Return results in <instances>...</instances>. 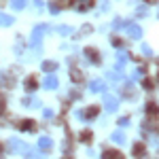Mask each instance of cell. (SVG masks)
<instances>
[{"label": "cell", "instance_id": "1f68e13d", "mask_svg": "<svg viewBox=\"0 0 159 159\" xmlns=\"http://www.w3.org/2000/svg\"><path fill=\"white\" fill-rule=\"evenodd\" d=\"M0 112H2V96H0Z\"/></svg>", "mask_w": 159, "mask_h": 159}, {"label": "cell", "instance_id": "ffe728a7", "mask_svg": "<svg viewBox=\"0 0 159 159\" xmlns=\"http://www.w3.org/2000/svg\"><path fill=\"white\" fill-rule=\"evenodd\" d=\"M83 112H85V117H96V115L100 112V108H98V106H91V108L83 110Z\"/></svg>", "mask_w": 159, "mask_h": 159}, {"label": "cell", "instance_id": "6da1fadb", "mask_svg": "<svg viewBox=\"0 0 159 159\" xmlns=\"http://www.w3.org/2000/svg\"><path fill=\"white\" fill-rule=\"evenodd\" d=\"M9 148H11L13 153H19V155H30V147L25 142H21V140H17V138L9 140Z\"/></svg>", "mask_w": 159, "mask_h": 159}, {"label": "cell", "instance_id": "9c48e42d", "mask_svg": "<svg viewBox=\"0 0 159 159\" xmlns=\"http://www.w3.org/2000/svg\"><path fill=\"white\" fill-rule=\"evenodd\" d=\"M144 155H147V147H144V144H140V142H136L134 144V157H144Z\"/></svg>", "mask_w": 159, "mask_h": 159}, {"label": "cell", "instance_id": "d4e9b609", "mask_svg": "<svg viewBox=\"0 0 159 159\" xmlns=\"http://www.w3.org/2000/svg\"><path fill=\"white\" fill-rule=\"evenodd\" d=\"M142 53H144V55H151L153 51H151V47H148V45H144V47H142Z\"/></svg>", "mask_w": 159, "mask_h": 159}, {"label": "cell", "instance_id": "4fadbf2b", "mask_svg": "<svg viewBox=\"0 0 159 159\" xmlns=\"http://www.w3.org/2000/svg\"><path fill=\"white\" fill-rule=\"evenodd\" d=\"M70 76H72V81H74V83H81V81H83V72H81V70H76V68H72Z\"/></svg>", "mask_w": 159, "mask_h": 159}, {"label": "cell", "instance_id": "d6986e66", "mask_svg": "<svg viewBox=\"0 0 159 159\" xmlns=\"http://www.w3.org/2000/svg\"><path fill=\"white\" fill-rule=\"evenodd\" d=\"M106 79H110V81H121V74H119V70H112V72H106Z\"/></svg>", "mask_w": 159, "mask_h": 159}, {"label": "cell", "instance_id": "f546056e", "mask_svg": "<svg viewBox=\"0 0 159 159\" xmlns=\"http://www.w3.org/2000/svg\"><path fill=\"white\" fill-rule=\"evenodd\" d=\"M45 117H47V119H51V117H53V110L47 108V110H45Z\"/></svg>", "mask_w": 159, "mask_h": 159}, {"label": "cell", "instance_id": "277c9868", "mask_svg": "<svg viewBox=\"0 0 159 159\" xmlns=\"http://www.w3.org/2000/svg\"><path fill=\"white\" fill-rule=\"evenodd\" d=\"M127 60H129L127 51H119V53H117V66H115V68H117V70L121 72V70H123V66H125V61H127Z\"/></svg>", "mask_w": 159, "mask_h": 159}, {"label": "cell", "instance_id": "83f0119b", "mask_svg": "<svg viewBox=\"0 0 159 159\" xmlns=\"http://www.w3.org/2000/svg\"><path fill=\"white\" fill-rule=\"evenodd\" d=\"M119 125H121V127H125V125H129V121H127V119H119Z\"/></svg>", "mask_w": 159, "mask_h": 159}, {"label": "cell", "instance_id": "ac0fdd59", "mask_svg": "<svg viewBox=\"0 0 159 159\" xmlns=\"http://www.w3.org/2000/svg\"><path fill=\"white\" fill-rule=\"evenodd\" d=\"M24 104H25V106H30V108H36V106H40V102H38V100H34V98H25Z\"/></svg>", "mask_w": 159, "mask_h": 159}, {"label": "cell", "instance_id": "4316f807", "mask_svg": "<svg viewBox=\"0 0 159 159\" xmlns=\"http://www.w3.org/2000/svg\"><path fill=\"white\" fill-rule=\"evenodd\" d=\"M144 87H147V89H153V81L147 79V81H144Z\"/></svg>", "mask_w": 159, "mask_h": 159}, {"label": "cell", "instance_id": "44dd1931", "mask_svg": "<svg viewBox=\"0 0 159 159\" xmlns=\"http://www.w3.org/2000/svg\"><path fill=\"white\" fill-rule=\"evenodd\" d=\"M147 112H148V115H151V117H153V115H157V112H159V108H157V106H155V104H153V102H151V104H148V106H147Z\"/></svg>", "mask_w": 159, "mask_h": 159}, {"label": "cell", "instance_id": "f1b7e54d", "mask_svg": "<svg viewBox=\"0 0 159 159\" xmlns=\"http://www.w3.org/2000/svg\"><path fill=\"white\" fill-rule=\"evenodd\" d=\"M138 15H147V7H140L138 9Z\"/></svg>", "mask_w": 159, "mask_h": 159}, {"label": "cell", "instance_id": "484cf974", "mask_svg": "<svg viewBox=\"0 0 159 159\" xmlns=\"http://www.w3.org/2000/svg\"><path fill=\"white\" fill-rule=\"evenodd\" d=\"M76 117H79L81 121H85V112H83V110H76Z\"/></svg>", "mask_w": 159, "mask_h": 159}, {"label": "cell", "instance_id": "7a4b0ae2", "mask_svg": "<svg viewBox=\"0 0 159 159\" xmlns=\"http://www.w3.org/2000/svg\"><path fill=\"white\" fill-rule=\"evenodd\" d=\"M43 32H47V25H38L36 30H34V34H32V38H30V47H38V45H40Z\"/></svg>", "mask_w": 159, "mask_h": 159}, {"label": "cell", "instance_id": "e0dca14e", "mask_svg": "<svg viewBox=\"0 0 159 159\" xmlns=\"http://www.w3.org/2000/svg\"><path fill=\"white\" fill-rule=\"evenodd\" d=\"M11 24H13V17L4 15V13H0V25H11Z\"/></svg>", "mask_w": 159, "mask_h": 159}, {"label": "cell", "instance_id": "cb8c5ba5", "mask_svg": "<svg viewBox=\"0 0 159 159\" xmlns=\"http://www.w3.org/2000/svg\"><path fill=\"white\" fill-rule=\"evenodd\" d=\"M49 9H51L53 13H57V11H60V4H55V2H51V4H49Z\"/></svg>", "mask_w": 159, "mask_h": 159}, {"label": "cell", "instance_id": "5b68a950", "mask_svg": "<svg viewBox=\"0 0 159 159\" xmlns=\"http://www.w3.org/2000/svg\"><path fill=\"white\" fill-rule=\"evenodd\" d=\"M127 36H129V38H140V36H142V30H140V25L129 24V25H127Z\"/></svg>", "mask_w": 159, "mask_h": 159}, {"label": "cell", "instance_id": "5bb4252c", "mask_svg": "<svg viewBox=\"0 0 159 159\" xmlns=\"http://www.w3.org/2000/svg\"><path fill=\"white\" fill-rule=\"evenodd\" d=\"M85 55H87V60H91V61H98L100 60V55L96 53V49H85Z\"/></svg>", "mask_w": 159, "mask_h": 159}, {"label": "cell", "instance_id": "8fae6325", "mask_svg": "<svg viewBox=\"0 0 159 159\" xmlns=\"http://www.w3.org/2000/svg\"><path fill=\"white\" fill-rule=\"evenodd\" d=\"M110 140H112V142H117V144H123V142H125V134H123V132H112Z\"/></svg>", "mask_w": 159, "mask_h": 159}, {"label": "cell", "instance_id": "2e32d148", "mask_svg": "<svg viewBox=\"0 0 159 159\" xmlns=\"http://www.w3.org/2000/svg\"><path fill=\"white\" fill-rule=\"evenodd\" d=\"M57 68V64L55 61H43V70H47V72H53Z\"/></svg>", "mask_w": 159, "mask_h": 159}, {"label": "cell", "instance_id": "7402d4cb", "mask_svg": "<svg viewBox=\"0 0 159 159\" xmlns=\"http://www.w3.org/2000/svg\"><path fill=\"white\" fill-rule=\"evenodd\" d=\"M57 32H60V34H70V32H72V28H68V25H60V28H57Z\"/></svg>", "mask_w": 159, "mask_h": 159}, {"label": "cell", "instance_id": "ba28073f", "mask_svg": "<svg viewBox=\"0 0 159 159\" xmlns=\"http://www.w3.org/2000/svg\"><path fill=\"white\" fill-rule=\"evenodd\" d=\"M43 85L47 87V89H57V85H60V83H57V79H55L53 74H49V76L43 81Z\"/></svg>", "mask_w": 159, "mask_h": 159}, {"label": "cell", "instance_id": "3957f363", "mask_svg": "<svg viewBox=\"0 0 159 159\" xmlns=\"http://www.w3.org/2000/svg\"><path fill=\"white\" fill-rule=\"evenodd\" d=\"M104 106H106L108 112H115V110L119 108V102H117L115 96H106V98H104Z\"/></svg>", "mask_w": 159, "mask_h": 159}, {"label": "cell", "instance_id": "30bf717a", "mask_svg": "<svg viewBox=\"0 0 159 159\" xmlns=\"http://www.w3.org/2000/svg\"><path fill=\"white\" fill-rule=\"evenodd\" d=\"M36 87H38L36 76H28V81H25V89H28V91H34Z\"/></svg>", "mask_w": 159, "mask_h": 159}, {"label": "cell", "instance_id": "52a82bcc", "mask_svg": "<svg viewBox=\"0 0 159 159\" xmlns=\"http://www.w3.org/2000/svg\"><path fill=\"white\" fill-rule=\"evenodd\" d=\"M38 147L45 148V151H49V148L53 147V140H51L49 136H40V138H38Z\"/></svg>", "mask_w": 159, "mask_h": 159}, {"label": "cell", "instance_id": "8992f818", "mask_svg": "<svg viewBox=\"0 0 159 159\" xmlns=\"http://www.w3.org/2000/svg\"><path fill=\"white\" fill-rule=\"evenodd\" d=\"M89 89H91L93 93H98V91H104V89H106V85H104V81L96 79V81H91V83H89Z\"/></svg>", "mask_w": 159, "mask_h": 159}, {"label": "cell", "instance_id": "d6a6232c", "mask_svg": "<svg viewBox=\"0 0 159 159\" xmlns=\"http://www.w3.org/2000/svg\"><path fill=\"white\" fill-rule=\"evenodd\" d=\"M147 2H148V4H153V2H159V0H147Z\"/></svg>", "mask_w": 159, "mask_h": 159}, {"label": "cell", "instance_id": "7c38bea8", "mask_svg": "<svg viewBox=\"0 0 159 159\" xmlns=\"http://www.w3.org/2000/svg\"><path fill=\"white\" fill-rule=\"evenodd\" d=\"M25 4H28V0H11V7L15 9V11H21Z\"/></svg>", "mask_w": 159, "mask_h": 159}, {"label": "cell", "instance_id": "9a60e30c", "mask_svg": "<svg viewBox=\"0 0 159 159\" xmlns=\"http://www.w3.org/2000/svg\"><path fill=\"white\" fill-rule=\"evenodd\" d=\"M104 159H123V155H119L117 151H104Z\"/></svg>", "mask_w": 159, "mask_h": 159}, {"label": "cell", "instance_id": "4dcf8cb0", "mask_svg": "<svg viewBox=\"0 0 159 159\" xmlns=\"http://www.w3.org/2000/svg\"><path fill=\"white\" fill-rule=\"evenodd\" d=\"M21 127H24V129H30V127H32V121H25Z\"/></svg>", "mask_w": 159, "mask_h": 159}, {"label": "cell", "instance_id": "603a6c76", "mask_svg": "<svg viewBox=\"0 0 159 159\" xmlns=\"http://www.w3.org/2000/svg\"><path fill=\"white\" fill-rule=\"evenodd\" d=\"M81 140H83V142H89V140H91V132H83V134H81Z\"/></svg>", "mask_w": 159, "mask_h": 159}]
</instances>
